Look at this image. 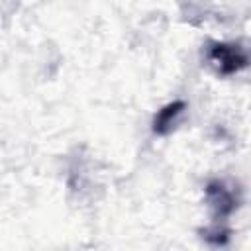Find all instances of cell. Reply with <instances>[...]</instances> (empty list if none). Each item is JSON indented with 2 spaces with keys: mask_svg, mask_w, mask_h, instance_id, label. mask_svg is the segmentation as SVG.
Listing matches in <instances>:
<instances>
[{
  "mask_svg": "<svg viewBox=\"0 0 251 251\" xmlns=\"http://www.w3.org/2000/svg\"><path fill=\"white\" fill-rule=\"evenodd\" d=\"M208 61L216 67L220 75H233L247 67V53L235 43H212L208 51Z\"/></svg>",
  "mask_w": 251,
  "mask_h": 251,
  "instance_id": "obj_1",
  "label": "cell"
},
{
  "mask_svg": "<svg viewBox=\"0 0 251 251\" xmlns=\"http://www.w3.org/2000/svg\"><path fill=\"white\" fill-rule=\"evenodd\" d=\"M206 196H208V204L214 210L216 220H224L227 218L235 208H237V196L231 188H227L222 180H212L206 186Z\"/></svg>",
  "mask_w": 251,
  "mask_h": 251,
  "instance_id": "obj_2",
  "label": "cell"
},
{
  "mask_svg": "<svg viewBox=\"0 0 251 251\" xmlns=\"http://www.w3.org/2000/svg\"><path fill=\"white\" fill-rule=\"evenodd\" d=\"M186 112V102L184 100H173L169 104H165L153 118L151 122V129L155 135H169L173 133L178 124L182 122Z\"/></svg>",
  "mask_w": 251,
  "mask_h": 251,
  "instance_id": "obj_3",
  "label": "cell"
}]
</instances>
